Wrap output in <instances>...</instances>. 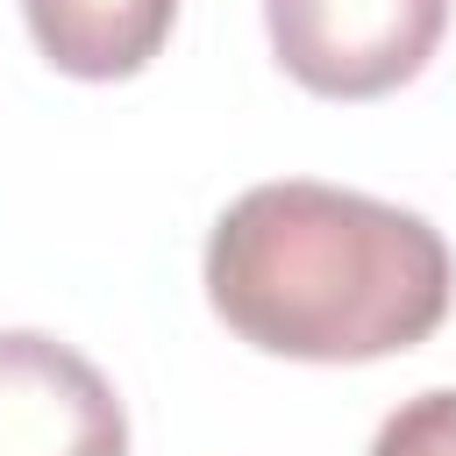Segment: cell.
Masks as SVG:
<instances>
[{
    "label": "cell",
    "instance_id": "1",
    "mask_svg": "<svg viewBox=\"0 0 456 456\" xmlns=\"http://www.w3.org/2000/svg\"><path fill=\"white\" fill-rule=\"evenodd\" d=\"M449 299L442 228L349 185H249L207 235V306L264 356L378 363L428 342Z\"/></svg>",
    "mask_w": 456,
    "mask_h": 456
},
{
    "label": "cell",
    "instance_id": "3",
    "mask_svg": "<svg viewBox=\"0 0 456 456\" xmlns=\"http://www.w3.org/2000/svg\"><path fill=\"white\" fill-rule=\"evenodd\" d=\"M0 456H128V413L71 342L0 328Z\"/></svg>",
    "mask_w": 456,
    "mask_h": 456
},
{
    "label": "cell",
    "instance_id": "2",
    "mask_svg": "<svg viewBox=\"0 0 456 456\" xmlns=\"http://www.w3.org/2000/svg\"><path fill=\"white\" fill-rule=\"evenodd\" d=\"M278 64L321 100H378L428 71L449 0H264Z\"/></svg>",
    "mask_w": 456,
    "mask_h": 456
},
{
    "label": "cell",
    "instance_id": "5",
    "mask_svg": "<svg viewBox=\"0 0 456 456\" xmlns=\"http://www.w3.org/2000/svg\"><path fill=\"white\" fill-rule=\"evenodd\" d=\"M370 456H456V385L413 392L385 413Z\"/></svg>",
    "mask_w": 456,
    "mask_h": 456
},
{
    "label": "cell",
    "instance_id": "4",
    "mask_svg": "<svg viewBox=\"0 0 456 456\" xmlns=\"http://www.w3.org/2000/svg\"><path fill=\"white\" fill-rule=\"evenodd\" d=\"M36 50L64 78H135L178 21V0H21Z\"/></svg>",
    "mask_w": 456,
    "mask_h": 456
}]
</instances>
